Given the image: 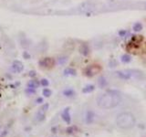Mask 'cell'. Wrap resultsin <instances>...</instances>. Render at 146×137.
<instances>
[{
  "instance_id": "1",
  "label": "cell",
  "mask_w": 146,
  "mask_h": 137,
  "mask_svg": "<svg viewBox=\"0 0 146 137\" xmlns=\"http://www.w3.org/2000/svg\"><path fill=\"white\" fill-rule=\"evenodd\" d=\"M122 98L118 91H109L101 94L97 99V105L101 109H113L121 103Z\"/></svg>"
},
{
  "instance_id": "2",
  "label": "cell",
  "mask_w": 146,
  "mask_h": 137,
  "mask_svg": "<svg viewBox=\"0 0 146 137\" xmlns=\"http://www.w3.org/2000/svg\"><path fill=\"white\" fill-rule=\"evenodd\" d=\"M126 50L134 54H143L146 53V39L143 36H134L128 42Z\"/></svg>"
},
{
  "instance_id": "3",
  "label": "cell",
  "mask_w": 146,
  "mask_h": 137,
  "mask_svg": "<svg viewBox=\"0 0 146 137\" xmlns=\"http://www.w3.org/2000/svg\"><path fill=\"white\" fill-rule=\"evenodd\" d=\"M136 123L134 115L129 112H124L118 114L116 118V124L122 130H130L134 128Z\"/></svg>"
},
{
  "instance_id": "4",
  "label": "cell",
  "mask_w": 146,
  "mask_h": 137,
  "mask_svg": "<svg viewBox=\"0 0 146 137\" xmlns=\"http://www.w3.org/2000/svg\"><path fill=\"white\" fill-rule=\"evenodd\" d=\"M101 67L99 64H91L84 69V74L87 77H93L101 71Z\"/></svg>"
},
{
  "instance_id": "5",
  "label": "cell",
  "mask_w": 146,
  "mask_h": 137,
  "mask_svg": "<svg viewBox=\"0 0 146 137\" xmlns=\"http://www.w3.org/2000/svg\"><path fill=\"white\" fill-rule=\"evenodd\" d=\"M49 103H44L39 109H38V111L37 112L36 115H35V120L37 122H39L44 121V119L46 117V113L49 110Z\"/></svg>"
},
{
  "instance_id": "6",
  "label": "cell",
  "mask_w": 146,
  "mask_h": 137,
  "mask_svg": "<svg viewBox=\"0 0 146 137\" xmlns=\"http://www.w3.org/2000/svg\"><path fill=\"white\" fill-rule=\"evenodd\" d=\"M134 70L132 69H124V70H118V71L115 72V75L118 78L123 79V81H128V79H131L134 77Z\"/></svg>"
},
{
  "instance_id": "7",
  "label": "cell",
  "mask_w": 146,
  "mask_h": 137,
  "mask_svg": "<svg viewBox=\"0 0 146 137\" xmlns=\"http://www.w3.org/2000/svg\"><path fill=\"white\" fill-rule=\"evenodd\" d=\"M24 70V64L20 60H14L11 64V71L14 73H21Z\"/></svg>"
},
{
  "instance_id": "8",
  "label": "cell",
  "mask_w": 146,
  "mask_h": 137,
  "mask_svg": "<svg viewBox=\"0 0 146 137\" xmlns=\"http://www.w3.org/2000/svg\"><path fill=\"white\" fill-rule=\"evenodd\" d=\"M96 4L93 2H85L82 5H80V10L83 13H91L93 10H95Z\"/></svg>"
},
{
  "instance_id": "9",
  "label": "cell",
  "mask_w": 146,
  "mask_h": 137,
  "mask_svg": "<svg viewBox=\"0 0 146 137\" xmlns=\"http://www.w3.org/2000/svg\"><path fill=\"white\" fill-rule=\"evenodd\" d=\"M40 67H43V68H52L54 64H55V61L52 58H44L39 60V62H38Z\"/></svg>"
},
{
  "instance_id": "10",
  "label": "cell",
  "mask_w": 146,
  "mask_h": 137,
  "mask_svg": "<svg viewBox=\"0 0 146 137\" xmlns=\"http://www.w3.org/2000/svg\"><path fill=\"white\" fill-rule=\"evenodd\" d=\"M61 117L63 119V121L65 122L68 124H70L71 122V117H70V108H65L63 110V112L61 113Z\"/></svg>"
},
{
  "instance_id": "11",
  "label": "cell",
  "mask_w": 146,
  "mask_h": 137,
  "mask_svg": "<svg viewBox=\"0 0 146 137\" xmlns=\"http://www.w3.org/2000/svg\"><path fill=\"white\" fill-rule=\"evenodd\" d=\"M40 85V82H38V81H36V79H31L27 83V87L28 88H32V89L37 90L38 86Z\"/></svg>"
},
{
  "instance_id": "12",
  "label": "cell",
  "mask_w": 146,
  "mask_h": 137,
  "mask_svg": "<svg viewBox=\"0 0 146 137\" xmlns=\"http://www.w3.org/2000/svg\"><path fill=\"white\" fill-rule=\"evenodd\" d=\"M63 95L65 97H68V98H71V97L76 95V92L74 91L73 89H70V88H68V89L63 91Z\"/></svg>"
},
{
  "instance_id": "13",
  "label": "cell",
  "mask_w": 146,
  "mask_h": 137,
  "mask_svg": "<svg viewBox=\"0 0 146 137\" xmlns=\"http://www.w3.org/2000/svg\"><path fill=\"white\" fill-rule=\"evenodd\" d=\"M80 53H81V54H82L83 56H88V55H89V46L87 45V44H82V45L80 46Z\"/></svg>"
},
{
  "instance_id": "14",
  "label": "cell",
  "mask_w": 146,
  "mask_h": 137,
  "mask_svg": "<svg viewBox=\"0 0 146 137\" xmlns=\"http://www.w3.org/2000/svg\"><path fill=\"white\" fill-rule=\"evenodd\" d=\"M94 117H95V114H94L93 112H91V111L87 112V114H86V122L91 123L94 120Z\"/></svg>"
},
{
  "instance_id": "15",
  "label": "cell",
  "mask_w": 146,
  "mask_h": 137,
  "mask_svg": "<svg viewBox=\"0 0 146 137\" xmlns=\"http://www.w3.org/2000/svg\"><path fill=\"white\" fill-rule=\"evenodd\" d=\"M94 90H95V85L88 84L82 89V92H83V93H89V92H92Z\"/></svg>"
},
{
  "instance_id": "16",
  "label": "cell",
  "mask_w": 146,
  "mask_h": 137,
  "mask_svg": "<svg viewBox=\"0 0 146 137\" xmlns=\"http://www.w3.org/2000/svg\"><path fill=\"white\" fill-rule=\"evenodd\" d=\"M64 75L65 76H75L76 75V70L73 68H66L64 69Z\"/></svg>"
},
{
  "instance_id": "17",
  "label": "cell",
  "mask_w": 146,
  "mask_h": 137,
  "mask_svg": "<svg viewBox=\"0 0 146 137\" xmlns=\"http://www.w3.org/2000/svg\"><path fill=\"white\" fill-rule=\"evenodd\" d=\"M132 29H134V32H140L143 29V25L140 22H135L134 26H132Z\"/></svg>"
},
{
  "instance_id": "18",
  "label": "cell",
  "mask_w": 146,
  "mask_h": 137,
  "mask_svg": "<svg viewBox=\"0 0 146 137\" xmlns=\"http://www.w3.org/2000/svg\"><path fill=\"white\" fill-rule=\"evenodd\" d=\"M121 60H122V63H129V62H131V60H132V57L129 55V54H123L122 57H121Z\"/></svg>"
},
{
  "instance_id": "19",
  "label": "cell",
  "mask_w": 146,
  "mask_h": 137,
  "mask_svg": "<svg viewBox=\"0 0 146 137\" xmlns=\"http://www.w3.org/2000/svg\"><path fill=\"white\" fill-rule=\"evenodd\" d=\"M98 84L101 88H104L107 85V81L104 77H100L98 79Z\"/></svg>"
},
{
  "instance_id": "20",
  "label": "cell",
  "mask_w": 146,
  "mask_h": 137,
  "mask_svg": "<svg viewBox=\"0 0 146 137\" xmlns=\"http://www.w3.org/2000/svg\"><path fill=\"white\" fill-rule=\"evenodd\" d=\"M42 94L44 95V97H46V98H49V97H50L51 94H52V91H51V90L48 89V88H45V89H43L42 91Z\"/></svg>"
},
{
  "instance_id": "21",
  "label": "cell",
  "mask_w": 146,
  "mask_h": 137,
  "mask_svg": "<svg viewBox=\"0 0 146 137\" xmlns=\"http://www.w3.org/2000/svg\"><path fill=\"white\" fill-rule=\"evenodd\" d=\"M25 92L27 93L28 95H32V94H35L36 93V90L35 89H32V88H28L25 90Z\"/></svg>"
},
{
  "instance_id": "22",
  "label": "cell",
  "mask_w": 146,
  "mask_h": 137,
  "mask_svg": "<svg viewBox=\"0 0 146 137\" xmlns=\"http://www.w3.org/2000/svg\"><path fill=\"white\" fill-rule=\"evenodd\" d=\"M40 85L46 88V87H48L49 85V81L47 79H42L40 81Z\"/></svg>"
},
{
  "instance_id": "23",
  "label": "cell",
  "mask_w": 146,
  "mask_h": 137,
  "mask_svg": "<svg viewBox=\"0 0 146 137\" xmlns=\"http://www.w3.org/2000/svg\"><path fill=\"white\" fill-rule=\"evenodd\" d=\"M28 75H29V77L34 78V77H36V76H37V73H36L35 70H30V71L28 72Z\"/></svg>"
},
{
  "instance_id": "24",
  "label": "cell",
  "mask_w": 146,
  "mask_h": 137,
  "mask_svg": "<svg viewBox=\"0 0 146 137\" xmlns=\"http://www.w3.org/2000/svg\"><path fill=\"white\" fill-rule=\"evenodd\" d=\"M23 57H24V59H26V60L30 59V55H29V53H28L27 51L23 52Z\"/></svg>"
},
{
  "instance_id": "25",
  "label": "cell",
  "mask_w": 146,
  "mask_h": 137,
  "mask_svg": "<svg viewBox=\"0 0 146 137\" xmlns=\"http://www.w3.org/2000/svg\"><path fill=\"white\" fill-rule=\"evenodd\" d=\"M66 131H67L68 134H72V132H74V131H75V128H74V127H68Z\"/></svg>"
},
{
  "instance_id": "26",
  "label": "cell",
  "mask_w": 146,
  "mask_h": 137,
  "mask_svg": "<svg viewBox=\"0 0 146 137\" xmlns=\"http://www.w3.org/2000/svg\"><path fill=\"white\" fill-rule=\"evenodd\" d=\"M127 34V31L126 30H121V31H119V35L121 37H125V35Z\"/></svg>"
},
{
  "instance_id": "27",
  "label": "cell",
  "mask_w": 146,
  "mask_h": 137,
  "mask_svg": "<svg viewBox=\"0 0 146 137\" xmlns=\"http://www.w3.org/2000/svg\"><path fill=\"white\" fill-rule=\"evenodd\" d=\"M36 103H44V99L41 98V97H38V98H37V100H36Z\"/></svg>"
}]
</instances>
